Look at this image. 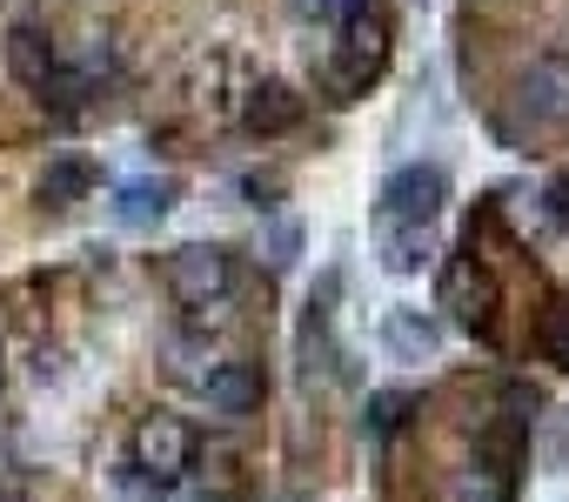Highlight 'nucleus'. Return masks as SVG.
<instances>
[{"instance_id": "1", "label": "nucleus", "mask_w": 569, "mask_h": 502, "mask_svg": "<svg viewBox=\"0 0 569 502\" xmlns=\"http://www.w3.org/2000/svg\"><path fill=\"white\" fill-rule=\"evenodd\" d=\"M389 68V14L369 8L362 14H349L342 21V48H336V61H329V94L336 101H356V94H369V81Z\"/></svg>"}, {"instance_id": "2", "label": "nucleus", "mask_w": 569, "mask_h": 502, "mask_svg": "<svg viewBox=\"0 0 569 502\" xmlns=\"http://www.w3.org/2000/svg\"><path fill=\"white\" fill-rule=\"evenodd\" d=\"M449 201V168L442 161H402L382 194H376V228H429Z\"/></svg>"}, {"instance_id": "3", "label": "nucleus", "mask_w": 569, "mask_h": 502, "mask_svg": "<svg viewBox=\"0 0 569 502\" xmlns=\"http://www.w3.org/2000/svg\"><path fill=\"white\" fill-rule=\"evenodd\" d=\"M168 295L181 309H221L234 295V255L221 241H188L168 255Z\"/></svg>"}, {"instance_id": "4", "label": "nucleus", "mask_w": 569, "mask_h": 502, "mask_svg": "<svg viewBox=\"0 0 569 502\" xmlns=\"http://www.w3.org/2000/svg\"><path fill=\"white\" fill-rule=\"evenodd\" d=\"M194 455H201V442H194V429L181 422V415H141L134 422V435H128V462L134 469H148V475H161V482H174V475H188L194 469Z\"/></svg>"}, {"instance_id": "5", "label": "nucleus", "mask_w": 569, "mask_h": 502, "mask_svg": "<svg viewBox=\"0 0 569 502\" xmlns=\"http://www.w3.org/2000/svg\"><path fill=\"white\" fill-rule=\"evenodd\" d=\"M442 309H456V322H462L469 335H482V342H496V335H502V322H496L502 295H496V275H489L476 255L449 262V275H442Z\"/></svg>"}, {"instance_id": "6", "label": "nucleus", "mask_w": 569, "mask_h": 502, "mask_svg": "<svg viewBox=\"0 0 569 502\" xmlns=\"http://www.w3.org/2000/svg\"><path fill=\"white\" fill-rule=\"evenodd\" d=\"M436 349H442V322H436L429 309L396 302V309L382 315V355H389V362H436Z\"/></svg>"}, {"instance_id": "7", "label": "nucleus", "mask_w": 569, "mask_h": 502, "mask_svg": "<svg viewBox=\"0 0 569 502\" xmlns=\"http://www.w3.org/2000/svg\"><path fill=\"white\" fill-rule=\"evenodd\" d=\"M201 395H208L214 415L241 422V415L261 409V369H254V362H214V369L201 375Z\"/></svg>"}, {"instance_id": "8", "label": "nucleus", "mask_w": 569, "mask_h": 502, "mask_svg": "<svg viewBox=\"0 0 569 502\" xmlns=\"http://www.w3.org/2000/svg\"><path fill=\"white\" fill-rule=\"evenodd\" d=\"M174 201H181V181L174 174H141V181L114 188V221L121 228H154V221L174 214Z\"/></svg>"}, {"instance_id": "9", "label": "nucleus", "mask_w": 569, "mask_h": 502, "mask_svg": "<svg viewBox=\"0 0 569 502\" xmlns=\"http://www.w3.org/2000/svg\"><path fill=\"white\" fill-rule=\"evenodd\" d=\"M302 114H309V101H302L289 81H261V88L248 94V108H241L248 134H289V128H302Z\"/></svg>"}, {"instance_id": "10", "label": "nucleus", "mask_w": 569, "mask_h": 502, "mask_svg": "<svg viewBox=\"0 0 569 502\" xmlns=\"http://www.w3.org/2000/svg\"><path fill=\"white\" fill-rule=\"evenodd\" d=\"M94 181H101V168L88 161V154H54L48 168H41V181H34V194H41V208H74V201H88L94 194Z\"/></svg>"}, {"instance_id": "11", "label": "nucleus", "mask_w": 569, "mask_h": 502, "mask_svg": "<svg viewBox=\"0 0 569 502\" xmlns=\"http://www.w3.org/2000/svg\"><path fill=\"white\" fill-rule=\"evenodd\" d=\"M522 108H529L536 121H569V61H562V54L529 61V74H522Z\"/></svg>"}, {"instance_id": "12", "label": "nucleus", "mask_w": 569, "mask_h": 502, "mask_svg": "<svg viewBox=\"0 0 569 502\" xmlns=\"http://www.w3.org/2000/svg\"><path fill=\"white\" fill-rule=\"evenodd\" d=\"M54 68H61V54H54L48 28L21 21V28L8 34V74H14L21 88H48V81H54Z\"/></svg>"}, {"instance_id": "13", "label": "nucleus", "mask_w": 569, "mask_h": 502, "mask_svg": "<svg viewBox=\"0 0 569 502\" xmlns=\"http://www.w3.org/2000/svg\"><path fill=\"white\" fill-rule=\"evenodd\" d=\"M376 248H382V269L389 275H422L429 269V228H376Z\"/></svg>"}, {"instance_id": "14", "label": "nucleus", "mask_w": 569, "mask_h": 502, "mask_svg": "<svg viewBox=\"0 0 569 502\" xmlns=\"http://www.w3.org/2000/svg\"><path fill=\"white\" fill-rule=\"evenodd\" d=\"M509 495H516V482H509V475H496V469H482V462H476V469H462V475L442 489V502H509Z\"/></svg>"}, {"instance_id": "15", "label": "nucleus", "mask_w": 569, "mask_h": 502, "mask_svg": "<svg viewBox=\"0 0 569 502\" xmlns=\"http://www.w3.org/2000/svg\"><path fill=\"white\" fill-rule=\"evenodd\" d=\"M409 409H416V395H409V389H376V395H369V409H362V422H369V435H396Z\"/></svg>"}, {"instance_id": "16", "label": "nucleus", "mask_w": 569, "mask_h": 502, "mask_svg": "<svg viewBox=\"0 0 569 502\" xmlns=\"http://www.w3.org/2000/svg\"><path fill=\"white\" fill-rule=\"evenodd\" d=\"M536 349H542L556 369H569V302H549V309H542V322H536Z\"/></svg>"}, {"instance_id": "17", "label": "nucleus", "mask_w": 569, "mask_h": 502, "mask_svg": "<svg viewBox=\"0 0 569 502\" xmlns=\"http://www.w3.org/2000/svg\"><path fill=\"white\" fill-rule=\"evenodd\" d=\"M261 255H268L274 275H281V269H296V255H302V221H274V228L261 234Z\"/></svg>"}, {"instance_id": "18", "label": "nucleus", "mask_w": 569, "mask_h": 502, "mask_svg": "<svg viewBox=\"0 0 569 502\" xmlns=\"http://www.w3.org/2000/svg\"><path fill=\"white\" fill-rule=\"evenodd\" d=\"M114 495H121V502H168V482L148 475V469H134V462H121V469H114Z\"/></svg>"}, {"instance_id": "19", "label": "nucleus", "mask_w": 569, "mask_h": 502, "mask_svg": "<svg viewBox=\"0 0 569 502\" xmlns=\"http://www.w3.org/2000/svg\"><path fill=\"white\" fill-rule=\"evenodd\" d=\"M502 415L522 422V429H536L542 422V389L536 382H502Z\"/></svg>"}, {"instance_id": "20", "label": "nucleus", "mask_w": 569, "mask_h": 502, "mask_svg": "<svg viewBox=\"0 0 569 502\" xmlns=\"http://www.w3.org/2000/svg\"><path fill=\"white\" fill-rule=\"evenodd\" d=\"M234 475H241V462H228V455H221V462H214V475H201V495H214V502H241V482H234Z\"/></svg>"}, {"instance_id": "21", "label": "nucleus", "mask_w": 569, "mask_h": 502, "mask_svg": "<svg viewBox=\"0 0 569 502\" xmlns=\"http://www.w3.org/2000/svg\"><path fill=\"white\" fill-rule=\"evenodd\" d=\"M542 208H549V221H556V228H569V174H556V181L542 188Z\"/></svg>"}, {"instance_id": "22", "label": "nucleus", "mask_w": 569, "mask_h": 502, "mask_svg": "<svg viewBox=\"0 0 569 502\" xmlns=\"http://www.w3.org/2000/svg\"><path fill=\"white\" fill-rule=\"evenodd\" d=\"M549 469H569V409H562V422L549 435Z\"/></svg>"}, {"instance_id": "23", "label": "nucleus", "mask_w": 569, "mask_h": 502, "mask_svg": "<svg viewBox=\"0 0 569 502\" xmlns=\"http://www.w3.org/2000/svg\"><path fill=\"white\" fill-rule=\"evenodd\" d=\"M0 502H34V495H21V489H0Z\"/></svg>"}, {"instance_id": "24", "label": "nucleus", "mask_w": 569, "mask_h": 502, "mask_svg": "<svg viewBox=\"0 0 569 502\" xmlns=\"http://www.w3.org/2000/svg\"><path fill=\"white\" fill-rule=\"evenodd\" d=\"M0 375H8V362H0Z\"/></svg>"}]
</instances>
